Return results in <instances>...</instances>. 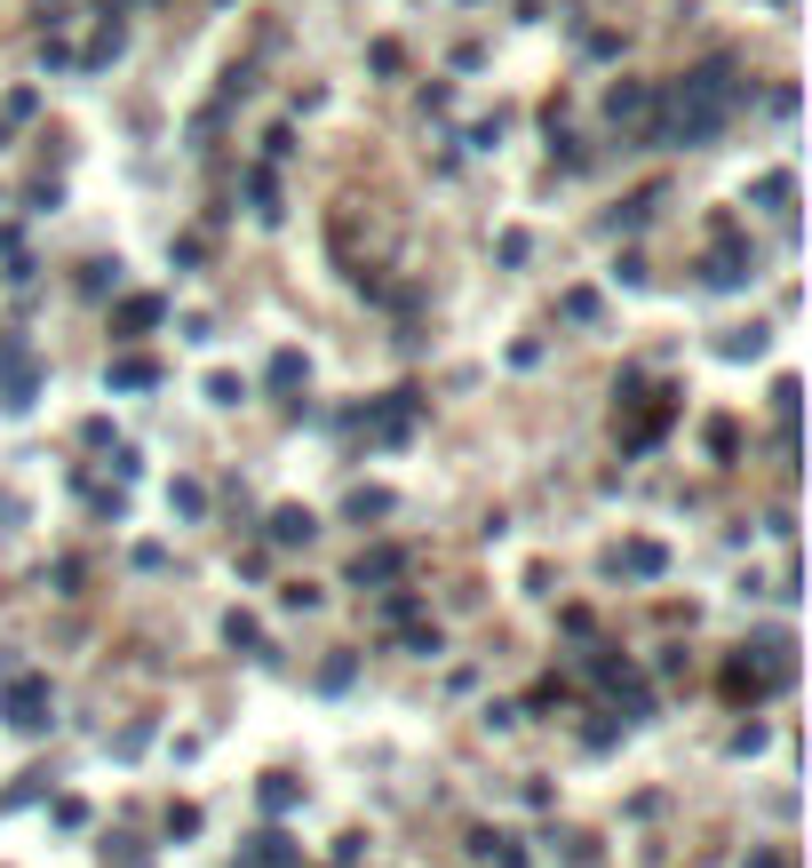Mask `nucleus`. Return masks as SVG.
Returning <instances> with one entry per match:
<instances>
[{
	"mask_svg": "<svg viewBox=\"0 0 812 868\" xmlns=\"http://www.w3.org/2000/svg\"><path fill=\"white\" fill-rule=\"evenodd\" d=\"M398 574V550H375V558H359V582H391Z\"/></svg>",
	"mask_w": 812,
	"mask_h": 868,
	"instance_id": "423d86ee",
	"label": "nucleus"
},
{
	"mask_svg": "<svg viewBox=\"0 0 812 868\" xmlns=\"http://www.w3.org/2000/svg\"><path fill=\"white\" fill-rule=\"evenodd\" d=\"M41 710H48V685L41 678H17L9 685V725H41Z\"/></svg>",
	"mask_w": 812,
	"mask_h": 868,
	"instance_id": "f03ea898",
	"label": "nucleus"
},
{
	"mask_svg": "<svg viewBox=\"0 0 812 868\" xmlns=\"http://www.w3.org/2000/svg\"><path fill=\"white\" fill-rule=\"evenodd\" d=\"M740 105V88H733V64H701V73H685V88L669 96V120L654 128V144H709L725 128V112Z\"/></svg>",
	"mask_w": 812,
	"mask_h": 868,
	"instance_id": "f257e3e1",
	"label": "nucleus"
},
{
	"mask_svg": "<svg viewBox=\"0 0 812 868\" xmlns=\"http://www.w3.org/2000/svg\"><path fill=\"white\" fill-rule=\"evenodd\" d=\"M311 510H271V542H311Z\"/></svg>",
	"mask_w": 812,
	"mask_h": 868,
	"instance_id": "7ed1b4c3",
	"label": "nucleus"
},
{
	"mask_svg": "<svg viewBox=\"0 0 812 868\" xmlns=\"http://www.w3.org/2000/svg\"><path fill=\"white\" fill-rule=\"evenodd\" d=\"M152 319H160V304H152V295H135V304L120 311V327H152Z\"/></svg>",
	"mask_w": 812,
	"mask_h": 868,
	"instance_id": "1a4fd4ad",
	"label": "nucleus"
},
{
	"mask_svg": "<svg viewBox=\"0 0 812 868\" xmlns=\"http://www.w3.org/2000/svg\"><path fill=\"white\" fill-rule=\"evenodd\" d=\"M646 105H654L646 88H614V105H605V112H614V128H622V120H646Z\"/></svg>",
	"mask_w": 812,
	"mask_h": 868,
	"instance_id": "20e7f679",
	"label": "nucleus"
},
{
	"mask_svg": "<svg viewBox=\"0 0 812 868\" xmlns=\"http://www.w3.org/2000/svg\"><path fill=\"white\" fill-rule=\"evenodd\" d=\"M152 375H160L152 359H120V366H112V383H128V391H135V383H152Z\"/></svg>",
	"mask_w": 812,
	"mask_h": 868,
	"instance_id": "0eeeda50",
	"label": "nucleus"
},
{
	"mask_svg": "<svg viewBox=\"0 0 812 868\" xmlns=\"http://www.w3.org/2000/svg\"><path fill=\"white\" fill-rule=\"evenodd\" d=\"M622 565H629V574H661V550H654V542H629Z\"/></svg>",
	"mask_w": 812,
	"mask_h": 868,
	"instance_id": "39448f33",
	"label": "nucleus"
},
{
	"mask_svg": "<svg viewBox=\"0 0 812 868\" xmlns=\"http://www.w3.org/2000/svg\"><path fill=\"white\" fill-rule=\"evenodd\" d=\"M271 383H279V391H295V383H303V359H295V351H279V359H271Z\"/></svg>",
	"mask_w": 812,
	"mask_h": 868,
	"instance_id": "6e6552de",
	"label": "nucleus"
}]
</instances>
